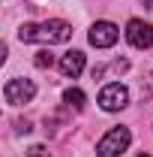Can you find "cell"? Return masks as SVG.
<instances>
[{
  "label": "cell",
  "instance_id": "obj_13",
  "mask_svg": "<svg viewBox=\"0 0 153 157\" xmlns=\"http://www.w3.org/2000/svg\"><path fill=\"white\" fill-rule=\"evenodd\" d=\"M138 157H150V154H138Z\"/></svg>",
  "mask_w": 153,
  "mask_h": 157
},
{
  "label": "cell",
  "instance_id": "obj_10",
  "mask_svg": "<svg viewBox=\"0 0 153 157\" xmlns=\"http://www.w3.org/2000/svg\"><path fill=\"white\" fill-rule=\"evenodd\" d=\"M51 63H54V58H51L48 52H39V55H36V67H42V70H45V67H51Z\"/></svg>",
  "mask_w": 153,
  "mask_h": 157
},
{
  "label": "cell",
  "instance_id": "obj_5",
  "mask_svg": "<svg viewBox=\"0 0 153 157\" xmlns=\"http://www.w3.org/2000/svg\"><path fill=\"white\" fill-rule=\"evenodd\" d=\"M117 36H120V30H117V24H111V21H96L93 27H90V33H87L90 45H96V48H111L117 42Z\"/></svg>",
  "mask_w": 153,
  "mask_h": 157
},
{
  "label": "cell",
  "instance_id": "obj_11",
  "mask_svg": "<svg viewBox=\"0 0 153 157\" xmlns=\"http://www.w3.org/2000/svg\"><path fill=\"white\" fill-rule=\"evenodd\" d=\"M18 133H30V124L27 121H18Z\"/></svg>",
  "mask_w": 153,
  "mask_h": 157
},
{
  "label": "cell",
  "instance_id": "obj_3",
  "mask_svg": "<svg viewBox=\"0 0 153 157\" xmlns=\"http://www.w3.org/2000/svg\"><path fill=\"white\" fill-rule=\"evenodd\" d=\"M3 97H6L9 106H24V103H30L36 97V85L30 78H9L3 85Z\"/></svg>",
  "mask_w": 153,
  "mask_h": 157
},
{
  "label": "cell",
  "instance_id": "obj_8",
  "mask_svg": "<svg viewBox=\"0 0 153 157\" xmlns=\"http://www.w3.org/2000/svg\"><path fill=\"white\" fill-rule=\"evenodd\" d=\"M63 100H66V106H72V109H84V91H78V88H69V91L63 94Z\"/></svg>",
  "mask_w": 153,
  "mask_h": 157
},
{
  "label": "cell",
  "instance_id": "obj_4",
  "mask_svg": "<svg viewBox=\"0 0 153 157\" xmlns=\"http://www.w3.org/2000/svg\"><path fill=\"white\" fill-rule=\"evenodd\" d=\"M126 103H129V91H126L120 82H111V85H105V88L99 91V106H102L105 112H120Z\"/></svg>",
  "mask_w": 153,
  "mask_h": 157
},
{
  "label": "cell",
  "instance_id": "obj_9",
  "mask_svg": "<svg viewBox=\"0 0 153 157\" xmlns=\"http://www.w3.org/2000/svg\"><path fill=\"white\" fill-rule=\"evenodd\" d=\"M24 157H48V148H45V145H30Z\"/></svg>",
  "mask_w": 153,
  "mask_h": 157
},
{
  "label": "cell",
  "instance_id": "obj_1",
  "mask_svg": "<svg viewBox=\"0 0 153 157\" xmlns=\"http://www.w3.org/2000/svg\"><path fill=\"white\" fill-rule=\"evenodd\" d=\"M69 36H72V24H66L60 18H48L42 24H21L18 27L21 42H48V45H54V42H66Z\"/></svg>",
  "mask_w": 153,
  "mask_h": 157
},
{
  "label": "cell",
  "instance_id": "obj_6",
  "mask_svg": "<svg viewBox=\"0 0 153 157\" xmlns=\"http://www.w3.org/2000/svg\"><path fill=\"white\" fill-rule=\"evenodd\" d=\"M126 39H129V45H135V48H150L153 45V27L144 24L141 18H132L126 24Z\"/></svg>",
  "mask_w": 153,
  "mask_h": 157
},
{
  "label": "cell",
  "instance_id": "obj_2",
  "mask_svg": "<svg viewBox=\"0 0 153 157\" xmlns=\"http://www.w3.org/2000/svg\"><path fill=\"white\" fill-rule=\"evenodd\" d=\"M129 142H132V133H129L126 127H114V130H108L105 136L99 139L96 157H120L129 148Z\"/></svg>",
  "mask_w": 153,
  "mask_h": 157
},
{
  "label": "cell",
  "instance_id": "obj_12",
  "mask_svg": "<svg viewBox=\"0 0 153 157\" xmlns=\"http://www.w3.org/2000/svg\"><path fill=\"white\" fill-rule=\"evenodd\" d=\"M144 3V9H153V0H141Z\"/></svg>",
  "mask_w": 153,
  "mask_h": 157
},
{
  "label": "cell",
  "instance_id": "obj_7",
  "mask_svg": "<svg viewBox=\"0 0 153 157\" xmlns=\"http://www.w3.org/2000/svg\"><path fill=\"white\" fill-rule=\"evenodd\" d=\"M81 70H84V52H66V55L60 58V73L66 78L81 76Z\"/></svg>",
  "mask_w": 153,
  "mask_h": 157
}]
</instances>
